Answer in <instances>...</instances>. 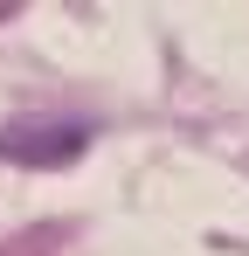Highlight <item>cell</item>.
I'll return each mask as SVG.
<instances>
[{
  "label": "cell",
  "instance_id": "6da1fadb",
  "mask_svg": "<svg viewBox=\"0 0 249 256\" xmlns=\"http://www.w3.org/2000/svg\"><path fill=\"white\" fill-rule=\"evenodd\" d=\"M0 152L28 160V166H62L70 152H83L76 125H42V132H0Z\"/></svg>",
  "mask_w": 249,
  "mask_h": 256
}]
</instances>
